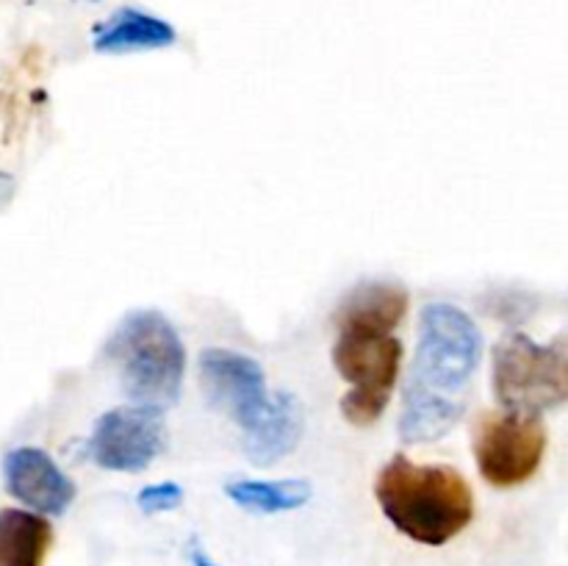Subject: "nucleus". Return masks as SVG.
<instances>
[{
	"label": "nucleus",
	"mask_w": 568,
	"mask_h": 566,
	"mask_svg": "<svg viewBox=\"0 0 568 566\" xmlns=\"http://www.w3.org/2000/svg\"><path fill=\"white\" fill-rule=\"evenodd\" d=\"M53 547L48 516L26 508L0 511V566H44Z\"/></svg>",
	"instance_id": "12"
},
{
	"label": "nucleus",
	"mask_w": 568,
	"mask_h": 566,
	"mask_svg": "<svg viewBox=\"0 0 568 566\" xmlns=\"http://www.w3.org/2000/svg\"><path fill=\"white\" fill-rule=\"evenodd\" d=\"M164 444V411L150 405H125L94 422L89 455L103 469L142 472L159 458Z\"/></svg>",
	"instance_id": "7"
},
{
	"label": "nucleus",
	"mask_w": 568,
	"mask_h": 566,
	"mask_svg": "<svg viewBox=\"0 0 568 566\" xmlns=\"http://www.w3.org/2000/svg\"><path fill=\"white\" fill-rule=\"evenodd\" d=\"M105 358L114 364L133 405L164 411L181 394L186 347L161 311H131L105 342Z\"/></svg>",
	"instance_id": "3"
},
{
	"label": "nucleus",
	"mask_w": 568,
	"mask_h": 566,
	"mask_svg": "<svg viewBox=\"0 0 568 566\" xmlns=\"http://www.w3.org/2000/svg\"><path fill=\"white\" fill-rule=\"evenodd\" d=\"M189 560H192V566H220L216 560H211L209 555H205V549L197 547V544L189 549Z\"/></svg>",
	"instance_id": "15"
},
{
	"label": "nucleus",
	"mask_w": 568,
	"mask_h": 566,
	"mask_svg": "<svg viewBox=\"0 0 568 566\" xmlns=\"http://www.w3.org/2000/svg\"><path fill=\"white\" fill-rule=\"evenodd\" d=\"M136 503L144 514H164V511L178 508L183 503V488L172 481L155 483V486H148L139 492Z\"/></svg>",
	"instance_id": "14"
},
{
	"label": "nucleus",
	"mask_w": 568,
	"mask_h": 566,
	"mask_svg": "<svg viewBox=\"0 0 568 566\" xmlns=\"http://www.w3.org/2000/svg\"><path fill=\"white\" fill-rule=\"evenodd\" d=\"M375 497L386 519L410 542L442 547L475 519V494L453 466H422L394 455L381 469Z\"/></svg>",
	"instance_id": "2"
},
{
	"label": "nucleus",
	"mask_w": 568,
	"mask_h": 566,
	"mask_svg": "<svg viewBox=\"0 0 568 566\" xmlns=\"http://www.w3.org/2000/svg\"><path fill=\"white\" fill-rule=\"evenodd\" d=\"M6 492L42 516H61L75 499V483L39 447H14L3 455Z\"/></svg>",
	"instance_id": "9"
},
{
	"label": "nucleus",
	"mask_w": 568,
	"mask_h": 566,
	"mask_svg": "<svg viewBox=\"0 0 568 566\" xmlns=\"http://www.w3.org/2000/svg\"><path fill=\"white\" fill-rule=\"evenodd\" d=\"M178 31L161 17L139 9H120L94 28L92 48L98 53L120 55L139 53V50H161L175 44Z\"/></svg>",
	"instance_id": "11"
},
{
	"label": "nucleus",
	"mask_w": 568,
	"mask_h": 566,
	"mask_svg": "<svg viewBox=\"0 0 568 566\" xmlns=\"http://www.w3.org/2000/svg\"><path fill=\"white\" fill-rule=\"evenodd\" d=\"M494 394L505 411L541 416L568 403V336L549 344L508 333L494 347Z\"/></svg>",
	"instance_id": "5"
},
{
	"label": "nucleus",
	"mask_w": 568,
	"mask_h": 566,
	"mask_svg": "<svg viewBox=\"0 0 568 566\" xmlns=\"http://www.w3.org/2000/svg\"><path fill=\"white\" fill-rule=\"evenodd\" d=\"M303 405L294 394H270L264 414L244 431V453L258 466L275 464L277 458L292 453L303 436Z\"/></svg>",
	"instance_id": "10"
},
{
	"label": "nucleus",
	"mask_w": 568,
	"mask_h": 566,
	"mask_svg": "<svg viewBox=\"0 0 568 566\" xmlns=\"http://www.w3.org/2000/svg\"><path fill=\"white\" fill-rule=\"evenodd\" d=\"M225 494L253 514H281L303 508L311 499V486L305 481H231Z\"/></svg>",
	"instance_id": "13"
},
{
	"label": "nucleus",
	"mask_w": 568,
	"mask_h": 566,
	"mask_svg": "<svg viewBox=\"0 0 568 566\" xmlns=\"http://www.w3.org/2000/svg\"><path fill=\"white\" fill-rule=\"evenodd\" d=\"M336 327L333 364L349 383V392L342 397V414L349 425L369 427L392 403L403 344L394 336V327L381 322L336 316Z\"/></svg>",
	"instance_id": "4"
},
{
	"label": "nucleus",
	"mask_w": 568,
	"mask_h": 566,
	"mask_svg": "<svg viewBox=\"0 0 568 566\" xmlns=\"http://www.w3.org/2000/svg\"><path fill=\"white\" fill-rule=\"evenodd\" d=\"M477 469L494 488H516L541 469L547 427L541 416L516 411H486L471 427Z\"/></svg>",
	"instance_id": "6"
},
{
	"label": "nucleus",
	"mask_w": 568,
	"mask_h": 566,
	"mask_svg": "<svg viewBox=\"0 0 568 566\" xmlns=\"http://www.w3.org/2000/svg\"><path fill=\"white\" fill-rule=\"evenodd\" d=\"M483 358V333L453 303H430L419 314V338L403 392L399 436L410 444L447 436L466 411Z\"/></svg>",
	"instance_id": "1"
},
{
	"label": "nucleus",
	"mask_w": 568,
	"mask_h": 566,
	"mask_svg": "<svg viewBox=\"0 0 568 566\" xmlns=\"http://www.w3.org/2000/svg\"><path fill=\"white\" fill-rule=\"evenodd\" d=\"M200 386L211 405L225 411L247 431L270 403L264 370L250 355L225 347H209L200 355Z\"/></svg>",
	"instance_id": "8"
}]
</instances>
